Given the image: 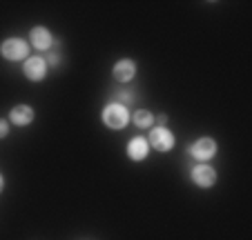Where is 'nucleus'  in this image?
Segmentation results:
<instances>
[{
  "instance_id": "8",
  "label": "nucleus",
  "mask_w": 252,
  "mask_h": 240,
  "mask_svg": "<svg viewBox=\"0 0 252 240\" xmlns=\"http://www.w3.org/2000/svg\"><path fill=\"white\" fill-rule=\"evenodd\" d=\"M150 156V142L148 138L143 136H134L132 140L127 142V158L134 160V162H141Z\"/></svg>"
},
{
  "instance_id": "1",
  "label": "nucleus",
  "mask_w": 252,
  "mask_h": 240,
  "mask_svg": "<svg viewBox=\"0 0 252 240\" xmlns=\"http://www.w3.org/2000/svg\"><path fill=\"white\" fill-rule=\"evenodd\" d=\"M129 118H132V113L127 111V107H125L123 103H107L103 107V111H100V120H103V125L107 129H112V132H121V129L127 127Z\"/></svg>"
},
{
  "instance_id": "5",
  "label": "nucleus",
  "mask_w": 252,
  "mask_h": 240,
  "mask_svg": "<svg viewBox=\"0 0 252 240\" xmlns=\"http://www.w3.org/2000/svg\"><path fill=\"white\" fill-rule=\"evenodd\" d=\"M190 178H192V183L196 185V187H201V189H210L214 183H217V169L214 167H210L208 162H196L194 167H192V171H190Z\"/></svg>"
},
{
  "instance_id": "14",
  "label": "nucleus",
  "mask_w": 252,
  "mask_h": 240,
  "mask_svg": "<svg viewBox=\"0 0 252 240\" xmlns=\"http://www.w3.org/2000/svg\"><path fill=\"white\" fill-rule=\"evenodd\" d=\"M2 189H5V176L0 174V193H2Z\"/></svg>"
},
{
  "instance_id": "7",
  "label": "nucleus",
  "mask_w": 252,
  "mask_h": 240,
  "mask_svg": "<svg viewBox=\"0 0 252 240\" xmlns=\"http://www.w3.org/2000/svg\"><path fill=\"white\" fill-rule=\"evenodd\" d=\"M29 45H32V47H36L38 52H49V47L54 45L52 31H49L47 27H43V25L32 27V31H29Z\"/></svg>"
},
{
  "instance_id": "11",
  "label": "nucleus",
  "mask_w": 252,
  "mask_h": 240,
  "mask_svg": "<svg viewBox=\"0 0 252 240\" xmlns=\"http://www.w3.org/2000/svg\"><path fill=\"white\" fill-rule=\"evenodd\" d=\"M129 120H132L138 129H145V127H152L154 125V116H152V111H148V109H138L136 113H132Z\"/></svg>"
},
{
  "instance_id": "3",
  "label": "nucleus",
  "mask_w": 252,
  "mask_h": 240,
  "mask_svg": "<svg viewBox=\"0 0 252 240\" xmlns=\"http://www.w3.org/2000/svg\"><path fill=\"white\" fill-rule=\"evenodd\" d=\"M188 151H190V156L196 160V162H208V160H212L214 156H217V151H219V145H217V140L203 136V138H199V140L192 142Z\"/></svg>"
},
{
  "instance_id": "4",
  "label": "nucleus",
  "mask_w": 252,
  "mask_h": 240,
  "mask_svg": "<svg viewBox=\"0 0 252 240\" xmlns=\"http://www.w3.org/2000/svg\"><path fill=\"white\" fill-rule=\"evenodd\" d=\"M148 142L152 149L161 151V154H167V151L174 149L176 138L167 127H152V132H150V136H148Z\"/></svg>"
},
{
  "instance_id": "2",
  "label": "nucleus",
  "mask_w": 252,
  "mask_h": 240,
  "mask_svg": "<svg viewBox=\"0 0 252 240\" xmlns=\"http://www.w3.org/2000/svg\"><path fill=\"white\" fill-rule=\"evenodd\" d=\"M0 56L9 62H18V60H27L29 58V45L25 43L23 38H7L0 45Z\"/></svg>"
},
{
  "instance_id": "12",
  "label": "nucleus",
  "mask_w": 252,
  "mask_h": 240,
  "mask_svg": "<svg viewBox=\"0 0 252 240\" xmlns=\"http://www.w3.org/2000/svg\"><path fill=\"white\" fill-rule=\"evenodd\" d=\"M9 136V120H5V118H0V140L2 138Z\"/></svg>"
},
{
  "instance_id": "9",
  "label": "nucleus",
  "mask_w": 252,
  "mask_h": 240,
  "mask_svg": "<svg viewBox=\"0 0 252 240\" xmlns=\"http://www.w3.org/2000/svg\"><path fill=\"white\" fill-rule=\"evenodd\" d=\"M134 76H136V62L129 58H123L112 67V78L116 82H129V80H134Z\"/></svg>"
},
{
  "instance_id": "13",
  "label": "nucleus",
  "mask_w": 252,
  "mask_h": 240,
  "mask_svg": "<svg viewBox=\"0 0 252 240\" xmlns=\"http://www.w3.org/2000/svg\"><path fill=\"white\" fill-rule=\"evenodd\" d=\"M45 60H47V65H58V60H61V58H58L56 53H52V56H47Z\"/></svg>"
},
{
  "instance_id": "10",
  "label": "nucleus",
  "mask_w": 252,
  "mask_h": 240,
  "mask_svg": "<svg viewBox=\"0 0 252 240\" xmlns=\"http://www.w3.org/2000/svg\"><path fill=\"white\" fill-rule=\"evenodd\" d=\"M33 118H36V111L29 105H16L9 111V123L16 125V127H27V125L33 123Z\"/></svg>"
},
{
  "instance_id": "6",
  "label": "nucleus",
  "mask_w": 252,
  "mask_h": 240,
  "mask_svg": "<svg viewBox=\"0 0 252 240\" xmlns=\"http://www.w3.org/2000/svg\"><path fill=\"white\" fill-rule=\"evenodd\" d=\"M23 74L27 80L32 82H40L47 76V60L43 56H29L27 60L23 62Z\"/></svg>"
}]
</instances>
